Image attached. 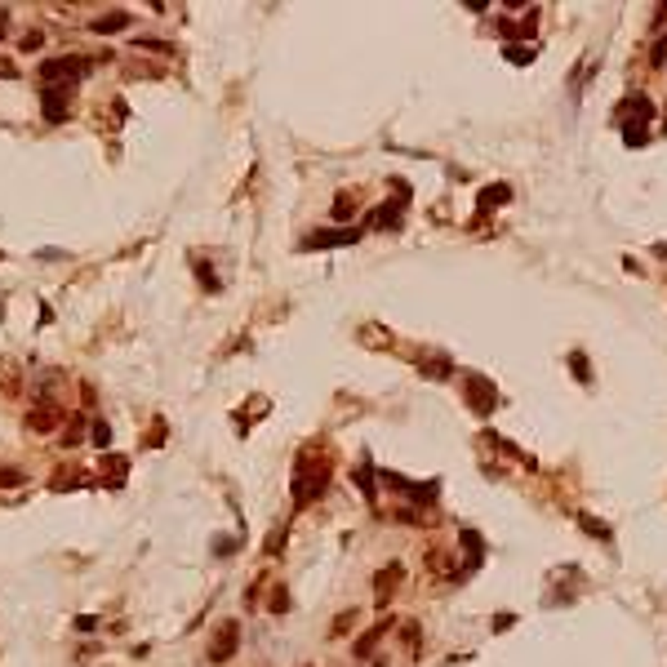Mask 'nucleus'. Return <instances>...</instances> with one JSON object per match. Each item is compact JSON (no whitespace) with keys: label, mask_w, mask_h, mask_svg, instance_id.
Wrapping results in <instances>:
<instances>
[{"label":"nucleus","mask_w":667,"mask_h":667,"mask_svg":"<svg viewBox=\"0 0 667 667\" xmlns=\"http://www.w3.org/2000/svg\"><path fill=\"white\" fill-rule=\"evenodd\" d=\"M120 27H129V14H103V18H94V31H120Z\"/></svg>","instance_id":"12"},{"label":"nucleus","mask_w":667,"mask_h":667,"mask_svg":"<svg viewBox=\"0 0 667 667\" xmlns=\"http://www.w3.org/2000/svg\"><path fill=\"white\" fill-rule=\"evenodd\" d=\"M285 601H289V596H285V587H276V592H272V614H281V610H285Z\"/></svg>","instance_id":"18"},{"label":"nucleus","mask_w":667,"mask_h":667,"mask_svg":"<svg viewBox=\"0 0 667 667\" xmlns=\"http://www.w3.org/2000/svg\"><path fill=\"white\" fill-rule=\"evenodd\" d=\"M356 232L351 227H334V232H311L307 236V249H330V245H351Z\"/></svg>","instance_id":"7"},{"label":"nucleus","mask_w":667,"mask_h":667,"mask_svg":"<svg viewBox=\"0 0 667 667\" xmlns=\"http://www.w3.org/2000/svg\"><path fill=\"white\" fill-rule=\"evenodd\" d=\"M0 258H5V254H0Z\"/></svg>","instance_id":"21"},{"label":"nucleus","mask_w":667,"mask_h":667,"mask_svg":"<svg viewBox=\"0 0 667 667\" xmlns=\"http://www.w3.org/2000/svg\"><path fill=\"white\" fill-rule=\"evenodd\" d=\"M41 103H45V120H63V116H67V94L45 89V94H41Z\"/></svg>","instance_id":"9"},{"label":"nucleus","mask_w":667,"mask_h":667,"mask_svg":"<svg viewBox=\"0 0 667 667\" xmlns=\"http://www.w3.org/2000/svg\"><path fill=\"white\" fill-rule=\"evenodd\" d=\"M583 529H587V534H596V538H605V543H610V525H601V520H592V516H583Z\"/></svg>","instance_id":"16"},{"label":"nucleus","mask_w":667,"mask_h":667,"mask_svg":"<svg viewBox=\"0 0 667 667\" xmlns=\"http://www.w3.org/2000/svg\"><path fill=\"white\" fill-rule=\"evenodd\" d=\"M22 423H27V432H41V436H45V432H58V427H63V405L41 400V405L27 409V418H22Z\"/></svg>","instance_id":"3"},{"label":"nucleus","mask_w":667,"mask_h":667,"mask_svg":"<svg viewBox=\"0 0 667 667\" xmlns=\"http://www.w3.org/2000/svg\"><path fill=\"white\" fill-rule=\"evenodd\" d=\"M400 574H405V565H400V561H392L387 569H379V578H374V596H379V605L392 601V592L400 587Z\"/></svg>","instance_id":"6"},{"label":"nucleus","mask_w":667,"mask_h":667,"mask_svg":"<svg viewBox=\"0 0 667 667\" xmlns=\"http://www.w3.org/2000/svg\"><path fill=\"white\" fill-rule=\"evenodd\" d=\"M654 254H659V258H667V245H654Z\"/></svg>","instance_id":"19"},{"label":"nucleus","mask_w":667,"mask_h":667,"mask_svg":"<svg viewBox=\"0 0 667 667\" xmlns=\"http://www.w3.org/2000/svg\"><path fill=\"white\" fill-rule=\"evenodd\" d=\"M50 485H54V490H76V485H85V476H80V467H63Z\"/></svg>","instance_id":"11"},{"label":"nucleus","mask_w":667,"mask_h":667,"mask_svg":"<svg viewBox=\"0 0 667 667\" xmlns=\"http://www.w3.org/2000/svg\"><path fill=\"white\" fill-rule=\"evenodd\" d=\"M41 41H45V36H41V31H22V41H18V50H41Z\"/></svg>","instance_id":"17"},{"label":"nucleus","mask_w":667,"mask_h":667,"mask_svg":"<svg viewBox=\"0 0 667 667\" xmlns=\"http://www.w3.org/2000/svg\"><path fill=\"white\" fill-rule=\"evenodd\" d=\"M18 485H27V471H18V467H0V490H18Z\"/></svg>","instance_id":"13"},{"label":"nucleus","mask_w":667,"mask_h":667,"mask_svg":"<svg viewBox=\"0 0 667 667\" xmlns=\"http://www.w3.org/2000/svg\"><path fill=\"white\" fill-rule=\"evenodd\" d=\"M463 392H467V405H471V409H481V414H485V409H494V405H499V400H494V387L485 383L481 374H467Z\"/></svg>","instance_id":"5"},{"label":"nucleus","mask_w":667,"mask_h":667,"mask_svg":"<svg viewBox=\"0 0 667 667\" xmlns=\"http://www.w3.org/2000/svg\"><path fill=\"white\" fill-rule=\"evenodd\" d=\"M351 627H356V610H343V614H338V623H334V636L351 632Z\"/></svg>","instance_id":"15"},{"label":"nucleus","mask_w":667,"mask_h":667,"mask_svg":"<svg viewBox=\"0 0 667 667\" xmlns=\"http://www.w3.org/2000/svg\"><path fill=\"white\" fill-rule=\"evenodd\" d=\"M330 445H307V450L298 454V467H294V499L307 503L316 499V494L330 485Z\"/></svg>","instance_id":"1"},{"label":"nucleus","mask_w":667,"mask_h":667,"mask_svg":"<svg viewBox=\"0 0 667 667\" xmlns=\"http://www.w3.org/2000/svg\"><path fill=\"white\" fill-rule=\"evenodd\" d=\"M236 645H240V623H236V618H223V623L214 627V636H210V659L214 663H227L236 654Z\"/></svg>","instance_id":"2"},{"label":"nucleus","mask_w":667,"mask_h":667,"mask_svg":"<svg viewBox=\"0 0 667 667\" xmlns=\"http://www.w3.org/2000/svg\"><path fill=\"white\" fill-rule=\"evenodd\" d=\"M392 623H396V618H383V623L374 627V632H365V636L356 640V650H351V654H356V659H369V654H374V645H379V640H383V632H387V627H392Z\"/></svg>","instance_id":"8"},{"label":"nucleus","mask_w":667,"mask_h":667,"mask_svg":"<svg viewBox=\"0 0 667 667\" xmlns=\"http://www.w3.org/2000/svg\"><path fill=\"white\" fill-rule=\"evenodd\" d=\"M89 441L98 445V450H107V445H112V427H107V423L98 418V423H94V427H89Z\"/></svg>","instance_id":"14"},{"label":"nucleus","mask_w":667,"mask_h":667,"mask_svg":"<svg viewBox=\"0 0 667 667\" xmlns=\"http://www.w3.org/2000/svg\"><path fill=\"white\" fill-rule=\"evenodd\" d=\"M418 645H423V627L418 623H400V650L418 654Z\"/></svg>","instance_id":"10"},{"label":"nucleus","mask_w":667,"mask_h":667,"mask_svg":"<svg viewBox=\"0 0 667 667\" xmlns=\"http://www.w3.org/2000/svg\"><path fill=\"white\" fill-rule=\"evenodd\" d=\"M423 565H427V574H436V578H463V569L454 561V548H432L423 556Z\"/></svg>","instance_id":"4"},{"label":"nucleus","mask_w":667,"mask_h":667,"mask_svg":"<svg viewBox=\"0 0 667 667\" xmlns=\"http://www.w3.org/2000/svg\"><path fill=\"white\" fill-rule=\"evenodd\" d=\"M0 36H5V9H0Z\"/></svg>","instance_id":"20"}]
</instances>
